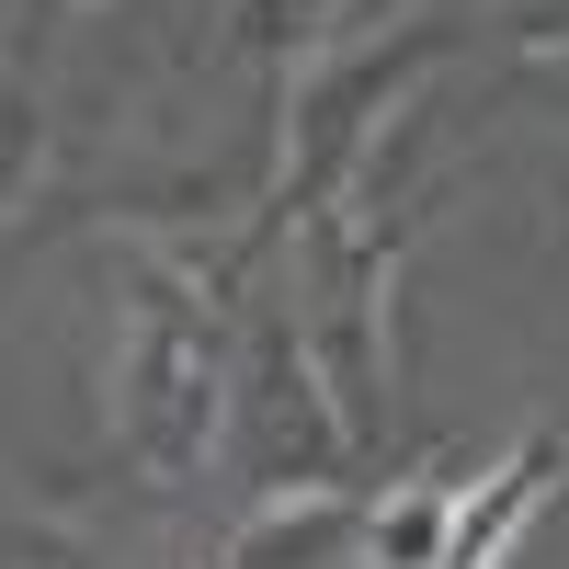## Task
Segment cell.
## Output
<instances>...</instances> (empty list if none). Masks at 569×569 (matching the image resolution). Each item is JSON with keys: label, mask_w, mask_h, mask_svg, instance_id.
Listing matches in <instances>:
<instances>
[{"label": "cell", "mask_w": 569, "mask_h": 569, "mask_svg": "<svg viewBox=\"0 0 569 569\" xmlns=\"http://www.w3.org/2000/svg\"><path fill=\"white\" fill-rule=\"evenodd\" d=\"M342 536H353V490H342V479H297V490H262V501H251L228 569H319Z\"/></svg>", "instance_id": "cell-6"}, {"label": "cell", "mask_w": 569, "mask_h": 569, "mask_svg": "<svg viewBox=\"0 0 569 569\" xmlns=\"http://www.w3.org/2000/svg\"><path fill=\"white\" fill-rule=\"evenodd\" d=\"M228 330L194 262L171 251H126V330H114V445L149 490L206 479V456L228 433Z\"/></svg>", "instance_id": "cell-1"}, {"label": "cell", "mask_w": 569, "mask_h": 569, "mask_svg": "<svg viewBox=\"0 0 569 569\" xmlns=\"http://www.w3.org/2000/svg\"><path fill=\"white\" fill-rule=\"evenodd\" d=\"M80 12H103V0H80Z\"/></svg>", "instance_id": "cell-11"}, {"label": "cell", "mask_w": 569, "mask_h": 569, "mask_svg": "<svg viewBox=\"0 0 569 569\" xmlns=\"http://www.w3.org/2000/svg\"><path fill=\"white\" fill-rule=\"evenodd\" d=\"M490 12L525 34V46H569V0H490Z\"/></svg>", "instance_id": "cell-10"}, {"label": "cell", "mask_w": 569, "mask_h": 569, "mask_svg": "<svg viewBox=\"0 0 569 569\" xmlns=\"http://www.w3.org/2000/svg\"><path fill=\"white\" fill-rule=\"evenodd\" d=\"M445 34L433 23H399V34H353V46H319L308 80H284V171H273V217H330V194L365 171V149L388 137L399 114H421V80H433Z\"/></svg>", "instance_id": "cell-2"}, {"label": "cell", "mask_w": 569, "mask_h": 569, "mask_svg": "<svg viewBox=\"0 0 569 569\" xmlns=\"http://www.w3.org/2000/svg\"><path fill=\"white\" fill-rule=\"evenodd\" d=\"M34 171H46V80L23 58H0V217L34 194Z\"/></svg>", "instance_id": "cell-9"}, {"label": "cell", "mask_w": 569, "mask_h": 569, "mask_svg": "<svg viewBox=\"0 0 569 569\" xmlns=\"http://www.w3.org/2000/svg\"><path fill=\"white\" fill-rule=\"evenodd\" d=\"M456 512H467V479L456 467H421V479H399L365 512V558L376 569H445L456 558Z\"/></svg>", "instance_id": "cell-7"}, {"label": "cell", "mask_w": 569, "mask_h": 569, "mask_svg": "<svg viewBox=\"0 0 569 569\" xmlns=\"http://www.w3.org/2000/svg\"><path fill=\"white\" fill-rule=\"evenodd\" d=\"M240 399H251V456H262V490L330 479V456H353V445H342V410H330L319 365H308V330H284V319H262V330H251Z\"/></svg>", "instance_id": "cell-4"}, {"label": "cell", "mask_w": 569, "mask_h": 569, "mask_svg": "<svg viewBox=\"0 0 569 569\" xmlns=\"http://www.w3.org/2000/svg\"><path fill=\"white\" fill-rule=\"evenodd\" d=\"M330 23H342V0H228V46H240V58H273L284 80H297L308 46H330Z\"/></svg>", "instance_id": "cell-8"}, {"label": "cell", "mask_w": 569, "mask_h": 569, "mask_svg": "<svg viewBox=\"0 0 569 569\" xmlns=\"http://www.w3.org/2000/svg\"><path fill=\"white\" fill-rule=\"evenodd\" d=\"M388 284H399V240L388 228H330L319 262H308V365H319V388L330 410H342V445L365 456L376 433V376H388Z\"/></svg>", "instance_id": "cell-3"}, {"label": "cell", "mask_w": 569, "mask_h": 569, "mask_svg": "<svg viewBox=\"0 0 569 569\" xmlns=\"http://www.w3.org/2000/svg\"><path fill=\"white\" fill-rule=\"evenodd\" d=\"M547 490H558V445H547V433H525V445H512L479 490H467V512H456V558H445V569H501V558H512V536L547 512Z\"/></svg>", "instance_id": "cell-5"}]
</instances>
